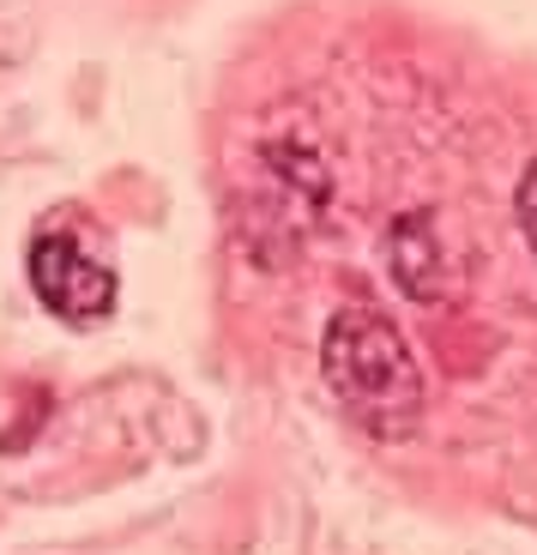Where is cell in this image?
I'll return each instance as SVG.
<instances>
[{"mask_svg":"<svg viewBox=\"0 0 537 555\" xmlns=\"http://www.w3.org/2000/svg\"><path fill=\"white\" fill-rule=\"evenodd\" d=\"M320 375L357 429L374 441H405L423 423V369L399 326L374 308H338L320 345Z\"/></svg>","mask_w":537,"mask_h":555,"instance_id":"1","label":"cell"},{"mask_svg":"<svg viewBox=\"0 0 537 555\" xmlns=\"http://www.w3.org/2000/svg\"><path fill=\"white\" fill-rule=\"evenodd\" d=\"M30 291L67 326H91V320H103L115 308V272L103 260H91L79 248V236L49 230V236L30 242Z\"/></svg>","mask_w":537,"mask_h":555,"instance_id":"2","label":"cell"},{"mask_svg":"<svg viewBox=\"0 0 537 555\" xmlns=\"http://www.w3.org/2000/svg\"><path fill=\"white\" fill-rule=\"evenodd\" d=\"M386 260H393V278H399V291L411 302H453L459 278H465V266L453 260L435 211H405L386 230Z\"/></svg>","mask_w":537,"mask_h":555,"instance_id":"3","label":"cell"},{"mask_svg":"<svg viewBox=\"0 0 537 555\" xmlns=\"http://www.w3.org/2000/svg\"><path fill=\"white\" fill-rule=\"evenodd\" d=\"M513 211H520V230H525V242H532V254H537V157L525 164V176H520V194H513Z\"/></svg>","mask_w":537,"mask_h":555,"instance_id":"4","label":"cell"}]
</instances>
